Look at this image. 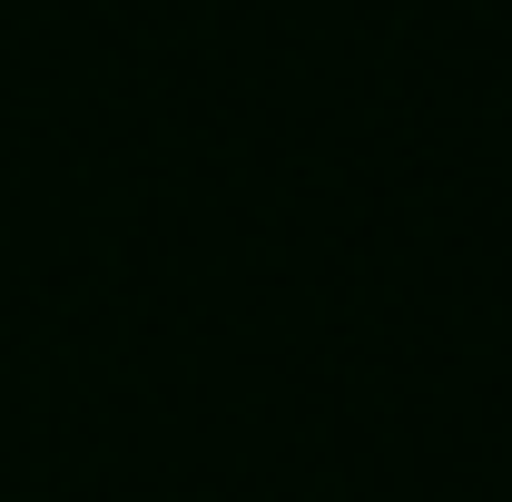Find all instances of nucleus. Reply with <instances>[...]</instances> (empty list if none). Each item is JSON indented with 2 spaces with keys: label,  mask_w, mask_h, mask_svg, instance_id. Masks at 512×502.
<instances>
[]
</instances>
